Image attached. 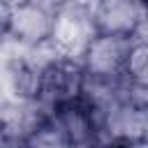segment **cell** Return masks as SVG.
Listing matches in <instances>:
<instances>
[{"label": "cell", "mask_w": 148, "mask_h": 148, "mask_svg": "<svg viewBox=\"0 0 148 148\" xmlns=\"http://www.w3.org/2000/svg\"><path fill=\"white\" fill-rule=\"evenodd\" d=\"M9 18H12V2H2V0H0V39L7 37Z\"/></svg>", "instance_id": "cell-10"}, {"label": "cell", "mask_w": 148, "mask_h": 148, "mask_svg": "<svg viewBox=\"0 0 148 148\" xmlns=\"http://www.w3.org/2000/svg\"><path fill=\"white\" fill-rule=\"evenodd\" d=\"M104 148H148L146 139H134V141H102Z\"/></svg>", "instance_id": "cell-11"}, {"label": "cell", "mask_w": 148, "mask_h": 148, "mask_svg": "<svg viewBox=\"0 0 148 148\" xmlns=\"http://www.w3.org/2000/svg\"><path fill=\"white\" fill-rule=\"evenodd\" d=\"M42 116L51 123V127L65 139V143L69 148H88V146L102 141L99 111L86 95L81 99L60 104Z\"/></svg>", "instance_id": "cell-3"}, {"label": "cell", "mask_w": 148, "mask_h": 148, "mask_svg": "<svg viewBox=\"0 0 148 148\" xmlns=\"http://www.w3.org/2000/svg\"><path fill=\"white\" fill-rule=\"evenodd\" d=\"M18 148H69V146L51 127V123L39 113L28 130L18 132Z\"/></svg>", "instance_id": "cell-7"}, {"label": "cell", "mask_w": 148, "mask_h": 148, "mask_svg": "<svg viewBox=\"0 0 148 148\" xmlns=\"http://www.w3.org/2000/svg\"><path fill=\"white\" fill-rule=\"evenodd\" d=\"M136 37H120V35H104V32H88L81 44L79 62L86 72L88 83H116L123 81V72L127 65L130 49Z\"/></svg>", "instance_id": "cell-2"}, {"label": "cell", "mask_w": 148, "mask_h": 148, "mask_svg": "<svg viewBox=\"0 0 148 148\" xmlns=\"http://www.w3.org/2000/svg\"><path fill=\"white\" fill-rule=\"evenodd\" d=\"M86 18L90 23V32L143 37L146 9L134 0H102L88 7Z\"/></svg>", "instance_id": "cell-5"}, {"label": "cell", "mask_w": 148, "mask_h": 148, "mask_svg": "<svg viewBox=\"0 0 148 148\" xmlns=\"http://www.w3.org/2000/svg\"><path fill=\"white\" fill-rule=\"evenodd\" d=\"M0 148H18V134H14L9 125L2 120H0Z\"/></svg>", "instance_id": "cell-9"}, {"label": "cell", "mask_w": 148, "mask_h": 148, "mask_svg": "<svg viewBox=\"0 0 148 148\" xmlns=\"http://www.w3.org/2000/svg\"><path fill=\"white\" fill-rule=\"evenodd\" d=\"M123 81L127 86L134 88H146L148 86V44L143 37H136L130 56H127V65L123 72Z\"/></svg>", "instance_id": "cell-8"}, {"label": "cell", "mask_w": 148, "mask_h": 148, "mask_svg": "<svg viewBox=\"0 0 148 148\" xmlns=\"http://www.w3.org/2000/svg\"><path fill=\"white\" fill-rule=\"evenodd\" d=\"M60 7L42 2H12V18L7 37L23 46H44L58 35Z\"/></svg>", "instance_id": "cell-4"}, {"label": "cell", "mask_w": 148, "mask_h": 148, "mask_svg": "<svg viewBox=\"0 0 148 148\" xmlns=\"http://www.w3.org/2000/svg\"><path fill=\"white\" fill-rule=\"evenodd\" d=\"M9 83H12V90L18 99L23 102H32L35 104V97H37V81H39V65L32 62V60H12L9 62Z\"/></svg>", "instance_id": "cell-6"}, {"label": "cell", "mask_w": 148, "mask_h": 148, "mask_svg": "<svg viewBox=\"0 0 148 148\" xmlns=\"http://www.w3.org/2000/svg\"><path fill=\"white\" fill-rule=\"evenodd\" d=\"M88 79L81 62L74 56H53L46 62H39V81L35 104L39 113H49L51 109L81 99L86 95Z\"/></svg>", "instance_id": "cell-1"}]
</instances>
